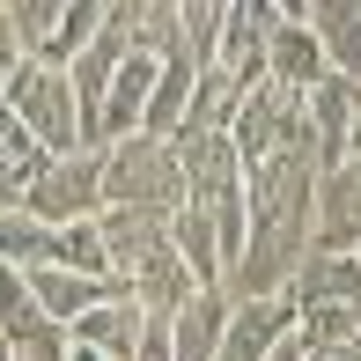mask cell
Here are the masks:
<instances>
[{"label":"cell","mask_w":361,"mask_h":361,"mask_svg":"<svg viewBox=\"0 0 361 361\" xmlns=\"http://www.w3.org/2000/svg\"><path fill=\"white\" fill-rule=\"evenodd\" d=\"M52 266H67V273H96V281H111V251H104V228H96V221H74V228H59V251H52Z\"/></svg>","instance_id":"cb8c5ba5"},{"label":"cell","mask_w":361,"mask_h":361,"mask_svg":"<svg viewBox=\"0 0 361 361\" xmlns=\"http://www.w3.org/2000/svg\"><path fill=\"white\" fill-rule=\"evenodd\" d=\"M295 324H302L295 295H236V310H228V332H221V354H214V361H273V354L295 339Z\"/></svg>","instance_id":"8992f818"},{"label":"cell","mask_w":361,"mask_h":361,"mask_svg":"<svg viewBox=\"0 0 361 361\" xmlns=\"http://www.w3.org/2000/svg\"><path fill=\"white\" fill-rule=\"evenodd\" d=\"M30 214L52 221V228H74V221H96L104 214V147H74V155H52V170L30 185Z\"/></svg>","instance_id":"277c9868"},{"label":"cell","mask_w":361,"mask_h":361,"mask_svg":"<svg viewBox=\"0 0 361 361\" xmlns=\"http://www.w3.org/2000/svg\"><path fill=\"white\" fill-rule=\"evenodd\" d=\"M310 30H317L332 74H347L361 89V0H310Z\"/></svg>","instance_id":"d6986e66"},{"label":"cell","mask_w":361,"mask_h":361,"mask_svg":"<svg viewBox=\"0 0 361 361\" xmlns=\"http://www.w3.org/2000/svg\"><path fill=\"white\" fill-rule=\"evenodd\" d=\"M0 214H8V207H0Z\"/></svg>","instance_id":"1f68e13d"},{"label":"cell","mask_w":361,"mask_h":361,"mask_svg":"<svg viewBox=\"0 0 361 361\" xmlns=\"http://www.w3.org/2000/svg\"><path fill=\"white\" fill-rule=\"evenodd\" d=\"M295 332H302L310 354H324V347H347V339H361V324H354V302H310Z\"/></svg>","instance_id":"603a6c76"},{"label":"cell","mask_w":361,"mask_h":361,"mask_svg":"<svg viewBox=\"0 0 361 361\" xmlns=\"http://www.w3.org/2000/svg\"><path fill=\"white\" fill-rule=\"evenodd\" d=\"M170 243H177V258L192 266V281L200 288H228V251H221V228H214V214H207L200 200H185L170 214Z\"/></svg>","instance_id":"5bb4252c"},{"label":"cell","mask_w":361,"mask_h":361,"mask_svg":"<svg viewBox=\"0 0 361 361\" xmlns=\"http://www.w3.org/2000/svg\"><path fill=\"white\" fill-rule=\"evenodd\" d=\"M0 8H8V15H23V8H37V0H0Z\"/></svg>","instance_id":"f1b7e54d"},{"label":"cell","mask_w":361,"mask_h":361,"mask_svg":"<svg viewBox=\"0 0 361 361\" xmlns=\"http://www.w3.org/2000/svg\"><path fill=\"white\" fill-rule=\"evenodd\" d=\"M192 81H200V59H192V52L162 59V74H155V96H147V118H140V133H162V140H177V126H185V104H192Z\"/></svg>","instance_id":"ffe728a7"},{"label":"cell","mask_w":361,"mask_h":361,"mask_svg":"<svg viewBox=\"0 0 361 361\" xmlns=\"http://www.w3.org/2000/svg\"><path fill=\"white\" fill-rule=\"evenodd\" d=\"M52 251H59V228L52 221H37L30 207H8L0 214V266H52Z\"/></svg>","instance_id":"7402d4cb"},{"label":"cell","mask_w":361,"mask_h":361,"mask_svg":"<svg viewBox=\"0 0 361 361\" xmlns=\"http://www.w3.org/2000/svg\"><path fill=\"white\" fill-rule=\"evenodd\" d=\"M30 295H37V310L52 324H74V317H89L96 302H111V295H126V288L96 281V273H67V266H30Z\"/></svg>","instance_id":"4fadbf2b"},{"label":"cell","mask_w":361,"mask_h":361,"mask_svg":"<svg viewBox=\"0 0 361 361\" xmlns=\"http://www.w3.org/2000/svg\"><path fill=\"white\" fill-rule=\"evenodd\" d=\"M44 170H52V147H44L8 104H0V207H23L30 185H37Z\"/></svg>","instance_id":"9a60e30c"},{"label":"cell","mask_w":361,"mask_h":361,"mask_svg":"<svg viewBox=\"0 0 361 361\" xmlns=\"http://www.w3.org/2000/svg\"><path fill=\"white\" fill-rule=\"evenodd\" d=\"M67 361H104V354H96V347H67Z\"/></svg>","instance_id":"83f0119b"},{"label":"cell","mask_w":361,"mask_h":361,"mask_svg":"<svg viewBox=\"0 0 361 361\" xmlns=\"http://www.w3.org/2000/svg\"><path fill=\"white\" fill-rule=\"evenodd\" d=\"M228 310H236L228 288H200L170 317V361H214L221 354V332H228Z\"/></svg>","instance_id":"7c38bea8"},{"label":"cell","mask_w":361,"mask_h":361,"mask_svg":"<svg viewBox=\"0 0 361 361\" xmlns=\"http://www.w3.org/2000/svg\"><path fill=\"white\" fill-rule=\"evenodd\" d=\"M295 310H310V302H354L361 295V251H310L302 266H295Z\"/></svg>","instance_id":"ac0fdd59"},{"label":"cell","mask_w":361,"mask_h":361,"mask_svg":"<svg viewBox=\"0 0 361 361\" xmlns=\"http://www.w3.org/2000/svg\"><path fill=\"white\" fill-rule=\"evenodd\" d=\"M288 15L273 8V0H228L221 8V30H214V59L207 67H221L236 89H258L266 81V52H273V30H281Z\"/></svg>","instance_id":"5b68a950"},{"label":"cell","mask_w":361,"mask_h":361,"mask_svg":"<svg viewBox=\"0 0 361 361\" xmlns=\"http://www.w3.org/2000/svg\"><path fill=\"white\" fill-rule=\"evenodd\" d=\"M126 295H133V302L147 310V317H162V324H170L177 310H185L192 295H200V281H192V266L177 258V243H162V251L147 258V266L133 273V281H126Z\"/></svg>","instance_id":"2e32d148"},{"label":"cell","mask_w":361,"mask_h":361,"mask_svg":"<svg viewBox=\"0 0 361 361\" xmlns=\"http://www.w3.org/2000/svg\"><path fill=\"white\" fill-rule=\"evenodd\" d=\"M354 324H361V295H354Z\"/></svg>","instance_id":"4dcf8cb0"},{"label":"cell","mask_w":361,"mask_h":361,"mask_svg":"<svg viewBox=\"0 0 361 361\" xmlns=\"http://www.w3.org/2000/svg\"><path fill=\"white\" fill-rule=\"evenodd\" d=\"M104 200L111 207H155L177 214L185 207V155L162 133H126L104 147Z\"/></svg>","instance_id":"7a4b0ae2"},{"label":"cell","mask_w":361,"mask_h":361,"mask_svg":"<svg viewBox=\"0 0 361 361\" xmlns=\"http://www.w3.org/2000/svg\"><path fill=\"white\" fill-rule=\"evenodd\" d=\"M155 74H162L155 52H126L118 59V74H111V89H104V111H96V126H89V147H111V140L140 133L147 96H155Z\"/></svg>","instance_id":"52a82bcc"},{"label":"cell","mask_w":361,"mask_h":361,"mask_svg":"<svg viewBox=\"0 0 361 361\" xmlns=\"http://www.w3.org/2000/svg\"><path fill=\"white\" fill-rule=\"evenodd\" d=\"M96 228H104V251H111V281H133V273L147 266V258L170 243V214H155V207H104L96 214Z\"/></svg>","instance_id":"9c48e42d"},{"label":"cell","mask_w":361,"mask_h":361,"mask_svg":"<svg viewBox=\"0 0 361 361\" xmlns=\"http://www.w3.org/2000/svg\"><path fill=\"white\" fill-rule=\"evenodd\" d=\"M0 104L15 111V118L30 126L52 155H74L81 147V96H74V81L67 67H44V59H15L8 81H0Z\"/></svg>","instance_id":"3957f363"},{"label":"cell","mask_w":361,"mask_h":361,"mask_svg":"<svg viewBox=\"0 0 361 361\" xmlns=\"http://www.w3.org/2000/svg\"><path fill=\"white\" fill-rule=\"evenodd\" d=\"M310 251H361V162L317 177V243Z\"/></svg>","instance_id":"8fae6325"},{"label":"cell","mask_w":361,"mask_h":361,"mask_svg":"<svg viewBox=\"0 0 361 361\" xmlns=\"http://www.w3.org/2000/svg\"><path fill=\"white\" fill-rule=\"evenodd\" d=\"M30 324H44L37 295H30V273H23V266H0V339L30 332Z\"/></svg>","instance_id":"d4e9b609"},{"label":"cell","mask_w":361,"mask_h":361,"mask_svg":"<svg viewBox=\"0 0 361 361\" xmlns=\"http://www.w3.org/2000/svg\"><path fill=\"white\" fill-rule=\"evenodd\" d=\"M317 162L310 155H266L243 170V200H251V236H243V266L228 295H288L295 266L317 243Z\"/></svg>","instance_id":"6da1fadb"},{"label":"cell","mask_w":361,"mask_h":361,"mask_svg":"<svg viewBox=\"0 0 361 361\" xmlns=\"http://www.w3.org/2000/svg\"><path fill=\"white\" fill-rule=\"evenodd\" d=\"M310 361H361V339H347V347H324V354H310Z\"/></svg>","instance_id":"484cf974"},{"label":"cell","mask_w":361,"mask_h":361,"mask_svg":"<svg viewBox=\"0 0 361 361\" xmlns=\"http://www.w3.org/2000/svg\"><path fill=\"white\" fill-rule=\"evenodd\" d=\"M310 111V140H317V170H339V162H354V111H361V89L347 74H324L317 89L302 96Z\"/></svg>","instance_id":"ba28073f"},{"label":"cell","mask_w":361,"mask_h":361,"mask_svg":"<svg viewBox=\"0 0 361 361\" xmlns=\"http://www.w3.org/2000/svg\"><path fill=\"white\" fill-rule=\"evenodd\" d=\"M273 361H310V347H302V332H295V339H288V347L273 354Z\"/></svg>","instance_id":"4316f807"},{"label":"cell","mask_w":361,"mask_h":361,"mask_svg":"<svg viewBox=\"0 0 361 361\" xmlns=\"http://www.w3.org/2000/svg\"><path fill=\"white\" fill-rule=\"evenodd\" d=\"M332 74V59H324V44H317V30L310 23H281L273 30V52H266V81H281V89L295 96H310L317 81Z\"/></svg>","instance_id":"e0dca14e"},{"label":"cell","mask_w":361,"mask_h":361,"mask_svg":"<svg viewBox=\"0 0 361 361\" xmlns=\"http://www.w3.org/2000/svg\"><path fill=\"white\" fill-rule=\"evenodd\" d=\"M243 89L228 81L221 67H200L192 81V104H185V126H177V140H200V133H228V118H236Z\"/></svg>","instance_id":"44dd1931"},{"label":"cell","mask_w":361,"mask_h":361,"mask_svg":"<svg viewBox=\"0 0 361 361\" xmlns=\"http://www.w3.org/2000/svg\"><path fill=\"white\" fill-rule=\"evenodd\" d=\"M147 324H155V317H147L133 295H111V302H96L89 317L67 324V339H74V347H96L104 361H133L140 339H147Z\"/></svg>","instance_id":"30bf717a"},{"label":"cell","mask_w":361,"mask_h":361,"mask_svg":"<svg viewBox=\"0 0 361 361\" xmlns=\"http://www.w3.org/2000/svg\"><path fill=\"white\" fill-rule=\"evenodd\" d=\"M354 162H361V111H354Z\"/></svg>","instance_id":"f546056e"}]
</instances>
